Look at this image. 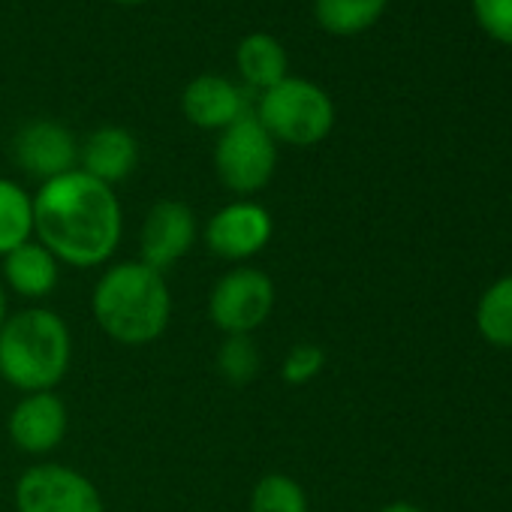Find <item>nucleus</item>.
I'll return each mask as SVG.
<instances>
[{
	"instance_id": "25",
	"label": "nucleus",
	"mask_w": 512,
	"mask_h": 512,
	"mask_svg": "<svg viewBox=\"0 0 512 512\" xmlns=\"http://www.w3.org/2000/svg\"><path fill=\"white\" fill-rule=\"evenodd\" d=\"M115 4H145V0H115Z\"/></svg>"
},
{
	"instance_id": "14",
	"label": "nucleus",
	"mask_w": 512,
	"mask_h": 512,
	"mask_svg": "<svg viewBox=\"0 0 512 512\" xmlns=\"http://www.w3.org/2000/svg\"><path fill=\"white\" fill-rule=\"evenodd\" d=\"M0 263H4V272H0L4 287L10 293H16L19 299H28V302L49 299L61 281V263L37 238L10 250Z\"/></svg>"
},
{
	"instance_id": "10",
	"label": "nucleus",
	"mask_w": 512,
	"mask_h": 512,
	"mask_svg": "<svg viewBox=\"0 0 512 512\" xmlns=\"http://www.w3.org/2000/svg\"><path fill=\"white\" fill-rule=\"evenodd\" d=\"M13 157L22 172L37 178L40 184L67 175L79 163V142L61 124L49 118H37L19 127L13 139Z\"/></svg>"
},
{
	"instance_id": "13",
	"label": "nucleus",
	"mask_w": 512,
	"mask_h": 512,
	"mask_svg": "<svg viewBox=\"0 0 512 512\" xmlns=\"http://www.w3.org/2000/svg\"><path fill=\"white\" fill-rule=\"evenodd\" d=\"M136 166H139V142L130 130L118 124L97 127L79 145V169L109 187L127 181L136 172Z\"/></svg>"
},
{
	"instance_id": "9",
	"label": "nucleus",
	"mask_w": 512,
	"mask_h": 512,
	"mask_svg": "<svg viewBox=\"0 0 512 512\" xmlns=\"http://www.w3.org/2000/svg\"><path fill=\"white\" fill-rule=\"evenodd\" d=\"M199 235L196 214L181 199H160L145 211L139 229V260L157 272H169L193 250Z\"/></svg>"
},
{
	"instance_id": "12",
	"label": "nucleus",
	"mask_w": 512,
	"mask_h": 512,
	"mask_svg": "<svg viewBox=\"0 0 512 512\" xmlns=\"http://www.w3.org/2000/svg\"><path fill=\"white\" fill-rule=\"evenodd\" d=\"M181 112L193 127L220 133L229 124H235L241 115H247V106H244V94L238 91L235 82L214 76V73H205V76H196L184 88Z\"/></svg>"
},
{
	"instance_id": "16",
	"label": "nucleus",
	"mask_w": 512,
	"mask_h": 512,
	"mask_svg": "<svg viewBox=\"0 0 512 512\" xmlns=\"http://www.w3.org/2000/svg\"><path fill=\"white\" fill-rule=\"evenodd\" d=\"M476 332L497 350H512V275L485 287L476 302Z\"/></svg>"
},
{
	"instance_id": "24",
	"label": "nucleus",
	"mask_w": 512,
	"mask_h": 512,
	"mask_svg": "<svg viewBox=\"0 0 512 512\" xmlns=\"http://www.w3.org/2000/svg\"><path fill=\"white\" fill-rule=\"evenodd\" d=\"M7 317H10V299H7V287H4V281H0V329H4Z\"/></svg>"
},
{
	"instance_id": "23",
	"label": "nucleus",
	"mask_w": 512,
	"mask_h": 512,
	"mask_svg": "<svg viewBox=\"0 0 512 512\" xmlns=\"http://www.w3.org/2000/svg\"><path fill=\"white\" fill-rule=\"evenodd\" d=\"M377 512H425V509L416 506V503H410V500H392V503L380 506Z\"/></svg>"
},
{
	"instance_id": "7",
	"label": "nucleus",
	"mask_w": 512,
	"mask_h": 512,
	"mask_svg": "<svg viewBox=\"0 0 512 512\" xmlns=\"http://www.w3.org/2000/svg\"><path fill=\"white\" fill-rule=\"evenodd\" d=\"M16 512H106L100 488L76 467L31 464L13 488Z\"/></svg>"
},
{
	"instance_id": "8",
	"label": "nucleus",
	"mask_w": 512,
	"mask_h": 512,
	"mask_svg": "<svg viewBox=\"0 0 512 512\" xmlns=\"http://www.w3.org/2000/svg\"><path fill=\"white\" fill-rule=\"evenodd\" d=\"M275 235L272 211L253 199H235L214 211L202 229V241L217 260L244 266L256 253H263Z\"/></svg>"
},
{
	"instance_id": "20",
	"label": "nucleus",
	"mask_w": 512,
	"mask_h": 512,
	"mask_svg": "<svg viewBox=\"0 0 512 512\" xmlns=\"http://www.w3.org/2000/svg\"><path fill=\"white\" fill-rule=\"evenodd\" d=\"M217 374L232 386H247L256 374H260L263 356L256 347L253 335H226L214 353Z\"/></svg>"
},
{
	"instance_id": "26",
	"label": "nucleus",
	"mask_w": 512,
	"mask_h": 512,
	"mask_svg": "<svg viewBox=\"0 0 512 512\" xmlns=\"http://www.w3.org/2000/svg\"><path fill=\"white\" fill-rule=\"evenodd\" d=\"M0 386H4V380H0Z\"/></svg>"
},
{
	"instance_id": "1",
	"label": "nucleus",
	"mask_w": 512,
	"mask_h": 512,
	"mask_svg": "<svg viewBox=\"0 0 512 512\" xmlns=\"http://www.w3.org/2000/svg\"><path fill=\"white\" fill-rule=\"evenodd\" d=\"M124 235V211L115 187L79 166L34 193V238L61 266H106Z\"/></svg>"
},
{
	"instance_id": "6",
	"label": "nucleus",
	"mask_w": 512,
	"mask_h": 512,
	"mask_svg": "<svg viewBox=\"0 0 512 512\" xmlns=\"http://www.w3.org/2000/svg\"><path fill=\"white\" fill-rule=\"evenodd\" d=\"M275 281L256 266H235L223 272L208 293V320L226 335H253L275 311Z\"/></svg>"
},
{
	"instance_id": "22",
	"label": "nucleus",
	"mask_w": 512,
	"mask_h": 512,
	"mask_svg": "<svg viewBox=\"0 0 512 512\" xmlns=\"http://www.w3.org/2000/svg\"><path fill=\"white\" fill-rule=\"evenodd\" d=\"M470 10L494 43L512 49V0H470Z\"/></svg>"
},
{
	"instance_id": "5",
	"label": "nucleus",
	"mask_w": 512,
	"mask_h": 512,
	"mask_svg": "<svg viewBox=\"0 0 512 512\" xmlns=\"http://www.w3.org/2000/svg\"><path fill=\"white\" fill-rule=\"evenodd\" d=\"M278 169V142L256 121L253 112L220 130L214 145V172L220 184L241 199L269 187Z\"/></svg>"
},
{
	"instance_id": "3",
	"label": "nucleus",
	"mask_w": 512,
	"mask_h": 512,
	"mask_svg": "<svg viewBox=\"0 0 512 512\" xmlns=\"http://www.w3.org/2000/svg\"><path fill=\"white\" fill-rule=\"evenodd\" d=\"M73 362V335L52 308H22L0 329V380L28 392H55Z\"/></svg>"
},
{
	"instance_id": "2",
	"label": "nucleus",
	"mask_w": 512,
	"mask_h": 512,
	"mask_svg": "<svg viewBox=\"0 0 512 512\" xmlns=\"http://www.w3.org/2000/svg\"><path fill=\"white\" fill-rule=\"evenodd\" d=\"M94 323L121 347H148L160 341L172 320V293L166 275L142 260L112 263L91 293Z\"/></svg>"
},
{
	"instance_id": "21",
	"label": "nucleus",
	"mask_w": 512,
	"mask_h": 512,
	"mask_svg": "<svg viewBox=\"0 0 512 512\" xmlns=\"http://www.w3.org/2000/svg\"><path fill=\"white\" fill-rule=\"evenodd\" d=\"M323 368H326V350L311 341H302L287 350L281 362V380L287 386H308L323 374Z\"/></svg>"
},
{
	"instance_id": "19",
	"label": "nucleus",
	"mask_w": 512,
	"mask_h": 512,
	"mask_svg": "<svg viewBox=\"0 0 512 512\" xmlns=\"http://www.w3.org/2000/svg\"><path fill=\"white\" fill-rule=\"evenodd\" d=\"M250 512H311V500L290 473H266L250 491Z\"/></svg>"
},
{
	"instance_id": "11",
	"label": "nucleus",
	"mask_w": 512,
	"mask_h": 512,
	"mask_svg": "<svg viewBox=\"0 0 512 512\" xmlns=\"http://www.w3.org/2000/svg\"><path fill=\"white\" fill-rule=\"evenodd\" d=\"M70 431V410L58 392H28L10 410L7 434L25 455L55 452Z\"/></svg>"
},
{
	"instance_id": "18",
	"label": "nucleus",
	"mask_w": 512,
	"mask_h": 512,
	"mask_svg": "<svg viewBox=\"0 0 512 512\" xmlns=\"http://www.w3.org/2000/svg\"><path fill=\"white\" fill-rule=\"evenodd\" d=\"M34 238V196L13 178H0V260Z\"/></svg>"
},
{
	"instance_id": "17",
	"label": "nucleus",
	"mask_w": 512,
	"mask_h": 512,
	"mask_svg": "<svg viewBox=\"0 0 512 512\" xmlns=\"http://www.w3.org/2000/svg\"><path fill=\"white\" fill-rule=\"evenodd\" d=\"M389 0H314V16L323 31L335 37H356L374 28Z\"/></svg>"
},
{
	"instance_id": "15",
	"label": "nucleus",
	"mask_w": 512,
	"mask_h": 512,
	"mask_svg": "<svg viewBox=\"0 0 512 512\" xmlns=\"http://www.w3.org/2000/svg\"><path fill=\"white\" fill-rule=\"evenodd\" d=\"M235 67L241 73V79L256 88V91H269L275 88L278 82H284L290 73V58H287V49L281 46L278 37L272 34H247L238 49H235Z\"/></svg>"
},
{
	"instance_id": "4",
	"label": "nucleus",
	"mask_w": 512,
	"mask_h": 512,
	"mask_svg": "<svg viewBox=\"0 0 512 512\" xmlns=\"http://www.w3.org/2000/svg\"><path fill=\"white\" fill-rule=\"evenodd\" d=\"M253 115L278 145L293 148H314L335 127L332 97L317 82L302 76H287L275 88L263 91Z\"/></svg>"
}]
</instances>
